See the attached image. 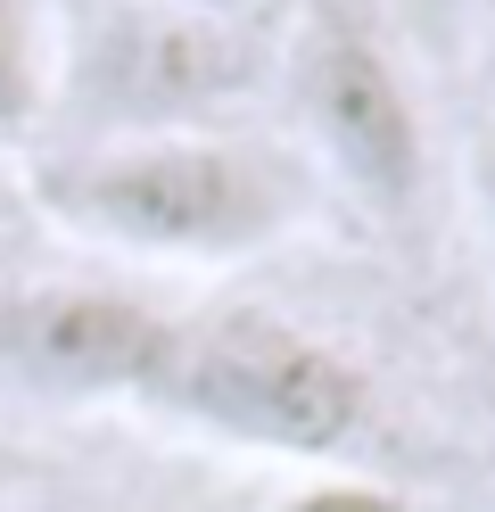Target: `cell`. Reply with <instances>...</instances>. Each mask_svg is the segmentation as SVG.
Masks as SVG:
<instances>
[{
  "label": "cell",
  "mask_w": 495,
  "mask_h": 512,
  "mask_svg": "<svg viewBox=\"0 0 495 512\" xmlns=\"http://www.w3.org/2000/svg\"><path fill=\"white\" fill-rule=\"evenodd\" d=\"M141 405L273 463H347L380 422L372 372L339 339L289 323L273 306L174 314Z\"/></svg>",
  "instance_id": "cell-2"
},
{
  "label": "cell",
  "mask_w": 495,
  "mask_h": 512,
  "mask_svg": "<svg viewBox=\"0 0 495 512\" xmlns=\"http://www.w3.org/2000/svg\"><path fill=\"white\" fill-rule=\"evenodd\" d=\"M165 9H190V17H223V25H248L256 0H165Z\"/></svg>",
  "instance_id": "cell-9"
},
{
  "label": "cell",
  "mask_w": 495,
  "mask_h": 512,
  "mask_svg": "<svg viewBox=\"0 0 495 512\" xmlns=\"http://www.w3.org/2000/svg\"><path fill=\"white\" fill-rule=\"evenodd\" d=\"M289 124L322 182H339L363 215L405 223L429 199V124L388 34L355 0H306L281 42Z\"/></svg>",
  "instance_id": "cell-4"
},
{
  "label": "cell",
  "mask_w": 495,
  "mask_h": 512,
  "mask_svg": "<svg viewBox=\"0 0 495 512\" xmlns=\"http://www.w3.org/2000/svg\"><path fill=\"white\" fill-rule=\"evenodd\" d=\"M264 512H413V496H405V488H388V479L314 471V479H297V488H281Z\"/></svg>",
  "instance_id": "cell-7"
},
{
  "label": "cell",
  "mask_w": 495,
  "mask_h": 512,
  "mask_svg": "<svg viewBox=\"0 0 495 512\" xmlns=\"http://www.w3.org/2000/svg\"><path fill=\"white\" fill-rule=\"evenodd\" d=\"M58 0H0V149H33L50 124Z\"/></svg>",
  "instance_id": "cell-6"
},
{
  "label": "cell",
  "mask_w": 495,
  "mask_h": 512,
  "mask_svg": "<svg viewBox=\"0 0 495 512\" xmlns=\"http://www.w3.org/2000/svg\"><path fill=\"white\" fill-rule=\"evenodd\" d=\"M264 42L248 25L190 17L165 0H75L58 17L50 67V149H108L165 133H223V116L256 100Z\"/></svg>",
  "instance_id": "cell-3"
},
{
  "label": "cell",
  "mask_w": 495,
  "mask_h": 512,
  "mask_svg": "<svg viewBox=\"0 0 495 512\" xmlns=\"http://www.w3.org/2000/svg\"><path fill=\"white\" fill-rule=\"evenodd\" d=\"M471 207H479V232H487V248H495V124H479L471 133Z\"/></svg>",
  "instance_id": "cell-8"
},
{
  "label": "cell",
  "mask_w": 495,
  "mask_h": 512,
  "mask_svg": "<svg viewBox=\"0 0 495 512\" xmlns=\"http://www.w3.org/2000/svg\"><path fill=\"white\" fill-rule=\"evenodd\" d=\"M33 199L75 240L141 265H248L306 223V174L240 133H165L108 149H50Z\"/></svg>",
  "instance_id": "cell-1"
},
{
  "label": "cell",
  "mask_w": 495,
  "mask_h": 512,
  "mask_svg": "<svg viewBox=\"0 0 495 512\" xmlns=\"http://www.w3.org/2000/svg\"><path fill=\"white\" fill-rule=\"evenodd\" d=\"M174 314L108 281L0 290V389L42 405H141Z\"/></svg>",
  "instance_id": "cell-5"
},
{
  "label": "cell",
  "mask_w": 495,
  "mask_h": 512,
  "mask_svg": "<svg viewBox=\"0 0 495 512\" xmlns=\"http://www.w3.org/2000/svg\"><path fill=\"white\" fill-rule=\"evenodd\" d=\"M141 512H223V504H141Z\"/></svg>",
  "instance_id": "cell-10"
}]
</instances>
